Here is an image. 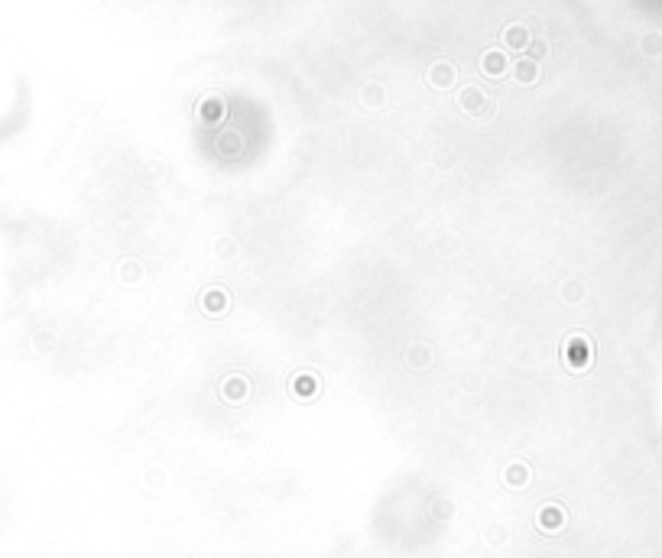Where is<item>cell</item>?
<instances>
[]
</instances>
